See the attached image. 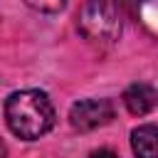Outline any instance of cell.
Returning a JSON list of instances; mask_svg holds the SVG:
<instances>
[{
  "label": "cell",
  "instance_id": "3957f363",
  "mask_svg": "<svg viewBox=\"0 0 158 158\" xmlns=\"http://www.w3.org/2000/svg\"><path fill=\"white\" fill-rule=\"evenodd\" d=\"M114 118V104L109 99H81L69 109V123L77 131H94Z\"/></svg>",
  "mask_w": 158,
  "mask_h": 158
},
{
  "label": "cell",
  "instance_id": "52a82bcc",
  "mask_svg": "<svg viewBox=\"0 0 158 158\" xmlns=\"http://www.w3.org/2000/svg\"><path fill=\"white\" fill-rule=\"evenodd\" d=\"M89 158H116V153H114L111 148H99V151H94Z\"/></svg>",
  "mask_w": 158,
  "mask_h": 158
},
{
  "label": "cell",
  "instance_id": "6da1fadb",
  "mask_svg": "<svg viewBox=\"0 0 158 158\" xmlns=\"http://www.w3.org/2000/svg\"><path fill=\"white\" fill-rule=\"evenodd\" d=\"M5 121L15 136L25 141H35L54 126V106L44 91L22 89L7 96Z\"/></svg>",
  "mask_w": 158,
  "mask_h": 158
},
{
  "label": "cell",
  "instance_id": "8992f818",
  "mask_svg": "<svg viewBox=\"0 0 158 158\" xmlns=\"http://www.w3.org/2000/svg\"><path fill=\"white\" fill-rule=\"evenodd\" d=\"M30 7H35V10H40V12H59V10H64V2H54V5H44V2H27Z\"/></svg>",
  "mask_w": 158,
  "mask_h": 158
},
{
  "label": "cell",
  "instance_id": "7a4b0ae2",
  "mask_svg": "<svg viewBox=\"0 0 158 158\" xmlns=\"http://www.w3.org/2000/svg\"><path fill=\"white\" fill-rule=\"evenodd\" d=\"M79 32L96 44H114L121 35V12L114 2H86L77 15Z\"/></svg>",
  "mask_w": 158,
  "mask_h": 158
},
{
  "label": "cell",
  "instance_id": "5b68a950",
  "mask_svg": "<svg viewBox=\"0 0 158 158\" xmlns=\"http://www.w3.org/2000/svg\"><path fill=\"white\" fill-rule=\"evenodd\" d=\"M131 148L136 158H158V126L143 123L131 131Z\"/></svg>",
  "mask_w": 158,
  "mask_h": 158
},
{
  "label": "cell",
  "instance_id": "277c9868",
  "mask_svg": "<svg viewBox=\"0 0 158 158\" xmlns=\"http://www.w3.org/2000/svg\"><path fill=\"white\" fill-rule=\"evenodd\" d=\"M123 104L133 116H146L158 106V89L151 84H143V81L131 84L123 91Z\"/></svg>",
  "mask_w": 158,
  "mask_h": 158
}]
</instances>
